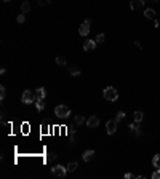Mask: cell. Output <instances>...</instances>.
I'll use <instances>...</instances> for the list:
<instances>
[{
  "mask_svg": "<svg viewBox=\"0 0 160 179\" xmlns=\"http://www.w3.org/2000/svg\"><path fill=\"white\" fill-rule=\"evenodd\" d=\"M152 179H160V168H157L155 171L152 173Z\"/></svg>",
  "mask_w": 160,
  "mask_h": 179,
  "instance_id": "f546056e",
  "label": "cell"
},
{
  "mask_svg": "<svg viewBox=\"0 0 160 179\" xmlns=\"http://www.w3.org/2000/svg\"><path fill=\"white\" fill-rule=\"evenodd\" d=\"M90 29H91V19H85L82 22V26L78 27V34L82 35V37H86L90 34Z\"/></svg>",
  "mask_w": 160,
  "mask_h": 179,
  "instance_id": "5b68a950",
  "label": "cell"
},
{
  "mask_svg": "<svg viewBox=\"0 0 160 179\" xmlns=\"http://www.w3.org/2000/svg\"><path fill=\"white\" fill-rule=\"evenodd\" d=\"M133 117H134V122L141 123V122H142V118H144V114H142V110H136V112L133 114Z\"/></svg>",
  "mask_w": 160,
  "mask_h": 179,
  "instance_id": "2e32d148",
  "label": "cell"
},
{
  "mask_svg": "<svg viewBox=\"0 0 160 179\" xmlns=\"http://www.w3.org/2000/svg\"><path fill=\"white\" fill-rule=\"evenodd\" d=\"M103 93H104V98L107 101H112V102H114V101L119 99V93H117V90L114 88V86H107V88H104Z\"/></svg>",
  "mask_w": 160,
  "mask_h": 179,
  "instance_id": "7a4b0ae2",
  "label": "cell"
},
{
  "mask_svg": "<svg viewBox=\"0 0 160 179\" xmlns=\"http://www.w3.org/2000/svg\"><path fill=\"white\" fill-rule=\"evenodd\" d=\"M2 125H3V133H5V134H10V131H11V123L2 122Z\"/></svg>",
  "mask_w": 160,
  "mask_h": 179,
  "instance_id": "7402d4cb",
  "label": "cell"
},
{
  "mask_svg": "<svg viewBox=\"0 0 160 179\" xmlns=\"http://www.w3.org/2000/svg\"><path fill=\"white\" fill-rule=\"evenodd\" d=\"M154 27H155V29H159V27H160V22L157 21V19H154Z\"/></svg>",
  "mask_w": 160,
  "mask_h": 179,
  "instance_id": "1f68e13d",
  "label": "cell"
},
{
  "mask_svg": "<svg viewBox=\"0 0 160 179\" xmlns=\"http://www.w3.org/2000/svg\"><path fill=\"white\" fill-rule=\"evenodd\" d=\"M134 46H138L139 50L142 48V45H141V42H138V40H134Z\"/></svg>",
  "mask_w": 160,
  "mask_h": 179,
  "instance_id": "4dcf8cb0",
  "label": "cell"
},
{
  "mask_svg": "<svg viewBox=\"0 0 160 179\" xmlns=\"http://www.w3.org/2000/svg\"><path fill=\"white\" fill-rule=\"evenodd\" d=\"M96 40H93V38H86L85 43H83V50L85 51H93L95 48H96Z\"/></svg>",
  "mask_w": 160,
  "mask_h": 179,
  "instance_id": "8992f818",
  "label": "cell"
},
{
  "mask_svg": "<svg viewBox=\"0 0 160 179\" xmlns=\"http://www.w3.org/2000/svg\"><path fill=\"white\" fill-rule=\"evenodd\" d=\"M3 2H10V0H3Z\"/></svg>",
  "mask_w": 160,
  "mask_h": 179,
  "instance_id": "e575fe53",
  "label": "cell"
},
{
  "mask_svg": "<svg viewBox=\"0 0 160 179\" xmlns=\"http://www.w3.org/2000/svg\"><path fill=\"white\" fill-rule=\"evenodd\" d=\"M77 166H78V163H77V162H69V163L66 165V168H67V173H72V171H75V170H77Z\"/></svg>",
  "mask_w": 160,
  "mask_h": 179,
  "instance_id": "9a60e30c",
  "label": "cell"
},
{
  "mask_svg": "<svg viewBox=\"0 0 160 179\" xmlns=\"http://www.w3.org/2000/svg\"><path fill=\"white\" fill-rule=\"evenodd\" d=\"M47 160H48V162H53V160H56V153H55V152H50L48 155H47Z\"/></svg>",
  "mask_w": 160,
  "mask_h": 179,
  "instance_id": "f1b7e54d",
  "label": "cell"
},
{
  "mask_svg": "<svg viewBox=\"0 0 160 179\" xmlns=\"http://www.w3.org/2000/svg\"><path fill=\"white\" fill-rule=\"evenodd\" d=\"M152 165H154L155 168H160V153L154 155V158H152Z\"/></svg>",
  "mask_w": 160,
  "mask_h": 179,
  "instance_id": "603a6c76",
  "label": "cell"
},
{
  "mask_svg": "<svg viewBox=\"0 0 160 179\" xmlns=\"http://www.w3.org/2000/svg\"><path fill=\"white\" fill-rule=\"evenodd\" d=\"M147 2H154V3H157V2H159V0H147Z\"/></svg>",
  "mask_w": 160,
  "mask_h": 179,
  "instance_id": "836d02e7",
  "label": "cell"
},
{
  "mask_svg": "<svg viewBox=\"0 0 160 179\" xmlns=\"http://www.w3.org/2000/svg\"><path fill=\"white\" fill-rule=\"evenodd\" d=\"M131 178H134L131 173H125V179H131Z\"/></svg>",
  "mask_w": 160,
  "mask_h": 179,
  "instance_id": "d6a6232c",
  "label": "cell"
},
{
  "mask_svg": "<svg viewBox=\"0 0 160 179\" xmlns=\"http://www.w3.org/2000/svg\"><path fill=\"white\" fill-rule=\"evenodd\" d=\"M95 157V150L93 149H88V150H85V152L82 153V158H83V162H90L91 158Z\"/></svg>",
  "mask_w": 160,
  "mask_h": 179,
  "instance_id": "8fae6325",
  "label": "cell"
},
{
  "mask_svg": "<svg viewBox=\"0 0 160 179\" xmlns=\"http://www.w3.org/2000/svg\"><path fill=\"white\" fill-rule=\"evenodd\" d=\"M56 64H58V66H66L67 61H66L64 56H56Z\"/></svg>",
  "mask_w": 160,
  "mask_h": 179,
  "instance_id": "ffe728a7",
  "label": "cell"
},
{
  "mask_svg": "<svg viewBox=\"0 0 160 179\" xmlns=\"http://www.w3.org/2000/svg\"><path fill=\"white\" fill-rule=\"evenodd\" d=\"M117 125L119 123L115 122V120H109L107 123H106V131H107V134H114L117 131Z\"/></svg>",
  "mask_w": 160,
  "mask_h": 179,
  "instance_id": "52a82bcc",
  "label": "cell"
},
{
  "mask_svg": "<svg viewBox=\"0 0 160 179\" xmlns=\"http://www.w3.org/2000/svg\"><path fill=\"white\" fill-rule=\"evenodd\" d=\"M69 74H71L72 77H78V75H80V69L75 67V66H72V67H69Z\"/></svg>",
  "mask_w": 160,
  "mask_h": 179,
  "instance_id": "d6986e66",
  "label": "cell"
},
{
  "mask_svg": "<svg viewBox=\"0 0 160 179\" xmlns=\"http://www.w3.org/2000/svg\"><path fill=\"white\" fill-rule=\"evenodd\" d=\"M75 123H77V125H83V123H85V117L83 115H75Z\"/></svg>",
  "mask_w": 160,
  "mask_h": 179,
  "instance_id": "cb8c5ba5",
  "label": "cell"
},
{
  "mask_svg": "<svg viewBox=\"0 0 160 179\" xmlns=\"http://www.w3.org/2000/svg\"><path fill=\"white\" fill-rule=\"evenodd\" d=\"M146 3V0H130V8L131 10H139Z\"/></svg>",
  "mask_w": 160,
  "mask_h": 179,
  "instance_id": "30bf717a",
  "label": "cell"
},
{
  "mask_svg": "<svg viewBox=\"0 0 160 179\" xmlns=\"http://www.w3.org/2000/svg\"><path fill=\"white\" fill-rule=\"evenodd\" d=\"M29 11H30V3L29 2H22L21 3V13L26 15V13H29Z\"/></svg>",
  "mask_w": 160,
  "mask_h": 179,
  "instance_id": "ac0fdd59",
  "label": "cell"
},
{
  "mask_svg": "<svg viewBox=\"0 0 160 179\" xmlns=\"http://www.w3.org/2000/svg\"><path fill=\"white\" fill-rule=\"evenodd\" d=\"M51 174L55 176V178L63 179L64 176L67 174V168L66 166H61V165H55V166H51Z\"/></svg>",
  "mask_w": 160,
  "mask_h": 179,
  "instance_id": "3957f363",
  "label": "cell"
},
{
  "mask_svg": "<svg viewBox=\"0 0 160 179\" xmlns=\"http://www.w3.org/2000/svg\"><path fill=\"white\" fill-rule=\"evenodd\" d=\"M95 40H96V43H103V42L106 40V35H104V34H98Z\"/></svg>",
  "mask_w": 160,
  "mask_h": 179,
  "instance_id": "d4e9b609",
  "label": "cell"
},
{
  "mask_svg": "<svg viewBox=\"0 0 160 179\" xmlns=\"http://www.w3.org/2000/svg\"><path fill=\"white\" fill-rule=\"evenodd\" d=\"M37 2H38L40 7H48V5L51 3V0H37Z\"/></svg>",
  "mask_w": 160,
  "mask_h": 179,
  "instance_id": "83f0119b",
  "label": "cell"
},
{
  "mask_svg": "<svg viewBox=\"0 0 160 179\" xmlns=\"http://www.w3.org/2000/svg\"><path fill=\"white\" fill-rule=\"evenodd\" d=\"M98 125H99V118H98L96 115H91L86 118V127L88 128H96Z\"/></svg>",
  "mask_w": 160,
  "mask_h": 179,
  "instance_id": "ba28073f",
  "label": "cell"
},
{
  "mask_svg": "<svg viewBox=\"0 0 160 179\" xmlns=\"http://www.w3.org/2000/svg\"><path fill=\"white\" fill-rule=\"evenodd\" d=\"M125 117H127V114H125V112H122V110H120V112H117V115H115V118H114V120H115V122L119 123V122H122V120L125 118Z\"/></svg>",
  "mask_w": 160,
  "mask_h": 179,
  "instance_id": "44dd1931",
  "label": "cell"
},
{
  "mask_svg": "<svg viewBox=\"0 0 160 179\" xmlns=\"http://www.w3.org/2000/svg\"><path fill=\"white\" fill-rule=\"evenodd\" d=\"M16 21H18L19 24H24V22H26V15H24V13H21V15L16 18Z\"/></svg>",
  "mask_w": 160,
  "mask_h": 179,
  "instance_id": "484cf974",
  "label": "cell"
},
{
  "mask_svg": "<svg viewBox=\"0 0 160 179\" xmlns=\"http://www.w3.org/2000/svg\"><path fill=\"white\" fill-rule=\"evenodd\" d=\"M128 128H130V131H131V134H133V136H139V134H141V130H139V123L138 122L130 123V125H128Z\"/></svg>",
  "mask_w": 160,
  "mask_h": 179,
  "instance_id": "9c48e42d",
  "label": "cell"
},
{
  "mask_svg": "<svg viewBox=\"0 0 160 179\" xmlns=\"http://www.w3.org/2000/svg\"><path fill=\"white\" fill-rule=\"evenodd\" d=\"M21 102L22 104H32V102H35V94L30 90H26L21 96Z\"/></svg>",
  "mask_w": 160,
  "mask_h": 179,
  "instance_id": "277c9868",
  "label": "cell"
},
{
  "mask_svg": "<svg viewBox=\"0 0 160 179\" xmlns=\"http://www.w3.org/2000/svg\"><path fill=\"white\" fill-rule=\"evenodd\" d=\"M55 115L58 117V118H67V117L71 115V109L67 107V106H56Z\"/></svg>",
  "mask_w": 160,
  "mask_h": 179,
  "instance_id": "6da1fadb",
  "label": "cell"
},
{
  "mask_svg": "<svg viewBox=\"0 0 160 179\" xmlns=\"http://www.w3.org/2000/svg\"><path fill=\"white\" fill-rule=\"evenodd\" d=\"M5 94H7V88L2 85V86H0V99H2V101L5 99Z\"/></svg>",
  "mask_w": 160,
  "mask_h": 179,
  "instance_id": "4316f807",
  "label": "cell"
},
{
  "mask_svg": "<svg viewBox=\"0 0 160 179\" xmlns=\"http://www.w3.org/2000/svg\"><path fill=\"white\" fill-rule=\"evenodd\" d=\"M42 130H40V133L42 134H50V133H51V130H50V125H48V123H47V122H43V123H42Z\"/></svg>",
  "mask_w": 160,
  "mask_h": 179,
  "instance_id": "e0dca14e",
  "label": "cell"
},
{
  "mask_svg": "<svg viewBox=\"0 0 160 179\" xmlns=\"http://www.w3.org/2000/svg\"><path fill=\"white\" fill-rule=\"evenodd\" d=\"M35 107H37V110L38 112H42L45 109V102H43V99H40V98H35Z\"/></svg>",
  "mask_w": 160,
  "mask_h": 179,
  "instance_id": "4fadbf2b",
  "label": "cell"
},
{
  "mask_svg": "<svg viewBox=\"0 0 160 179\" xmlns=\"http://www.w3.org/2000/svg\"><path fill=\"white\" fill-rule=\"evenodd\" d=\"M35 98H40V99H45V98H47V90H45L43 86L37 88V90H35Z\"/></svg>",
  "mask_w": 160,
  "mask_h": 179,
  "instance_id": "7c38bea8",
  "label": "cell"
},
{
  "mask_svg": "<svg viewBox=\"0 0 160 179\" xmlns=\"http://www.w3.org/2000/svg\"><path fill=\"white\" fill-rule=\"evenodd\" d=\"M144 16L147 19H155V10H152V8H147V10L144 11Z\"/></svg>",
  "mask_w": 160,
  "mask_h": 179,
  "instance_id": "5bb4252c",
  "label": "cell"
}]
</instances>
